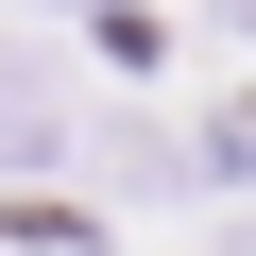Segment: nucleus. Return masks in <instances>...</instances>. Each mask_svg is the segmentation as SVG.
Segmentation results:
<instances>
[{
    "instance_id": "1",
    "label": "nucleus",
    "mask_w": 256,
    "mask_h": 256,
    "mask_svg": "<svg viewBox=\"0 0 256 256\" xmlns=\"http://www.w3.org/2000/svg\"><path fill=\"white\" fill-rule=\"evenodd\" d=\"M52 137H68V86L34 52H0V154H52Z\"/></svg>"
}]
</instances>
